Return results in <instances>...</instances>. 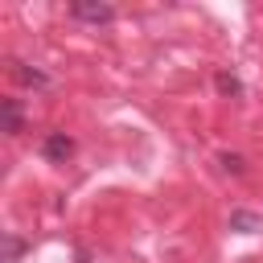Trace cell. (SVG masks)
<instances>
[{"instance_id":"3","label":"cell","mask_w":263,"mask_h":263,"mask_svg":"<svg viewBox=\"0 0 263 263\" xmlns=\"http://www.w3.org/2000/svg\"><path fill=\"white\" fill-rule=\"evenodd\" d=\"M66 12L74 21H86V25H111L115 21V8L111 4H70Z\"/></svg>"},{"instance_id":"2","label":"cell","mask_w":263,"mask_h":263,"mask_svg":"<svg viewBox=\"0 0 263 263\" xmlns=\"http://www.w3.org/2000/svg\"><path fill=\"white\" fill-rule=\"evenodd\" d=\"M8 74L16 78V82H25V86H33V90H45V86H53V78L45 74V70H37V66H29V62H8Z\"/></svg>"},{"instance_id":"1","label":"cell","mask_w":263,"mask_h":263,"mask_svg":"<svg viewBox=\"0 0 263 263\" xmlns=\"http://www.w3.org/2000/svg\"><path fill=\"white\" fill-rule=\"evenodd\" d=\"M41 156L53 160V164H66V160L74 156V140H70L66 132H49V136L41 140Z\"/></svg>"},{"instance_id":"6","label":"cell","mask_w":263,"mask_h":263,"mask_svg":"<svg viewBox=\"0 0 263 263\" xmlns=\"http://www.w3.org/2000/svg\"><path fill=\"white\" fill-rule=\"evenodd\" d=\"M214 86H218L222 95H230V99H238V95H242V82H238V78H234L230 70H218V78H214Z\"/></svg>"},{"instance_id":"8","label":"cell","mask_w":263,"mask_h":263,"mask_svg":"<svg viewBox=\"0 0 263 263\" xmlns=\"http://www.w3.org/2000/svg\"><path fill=\"white\" fill-rule=\"evenodd\" d=\"M21 251H25V242H21L16 234H4V263H16Z\"/></svg>"},{"instance_id":"4","label":"cell","mask_w":263,"mask_h":263,"mask_svg":"<svg viewBox=\"0 0 263 263\" xmlns=\"http://www.w3.org/2000/svg\"><path fill=\"white\" fill-rule=\"evenodd\" d=\"M0 107H4V132L8 136H21V123H25V111H21V99H0Z\"/></svg>"},{"instance_id":"5","label":"cell","mask_w":263,"mask_h":263,"mask_svg":"<svg viewBox=\"0 0 263 263\" xmlns=\"http://www.w3.org/2000/svg\"><path fill=\"white\" fill-rule=\"evenodd\" d=\"M230 226L242 230V234H255V230H263V218L259 214H247V210H234L230 214Z\"/></svg>"},{"instance_id":"7","label":"cell","mask_w":263,"mask_h":263,"mask_svg":"<svg viewBox=\"0 0 263 263\" xmlns=\"http://www.w3.org/2000/svg\"><path fill=\"white\" fill-rule=\"evenodd\" d=\"M218 160H222V168H226V173H234V177H242V173H247V160H242V156H234V152H222Z\"/></svg>"}]
</instances>
